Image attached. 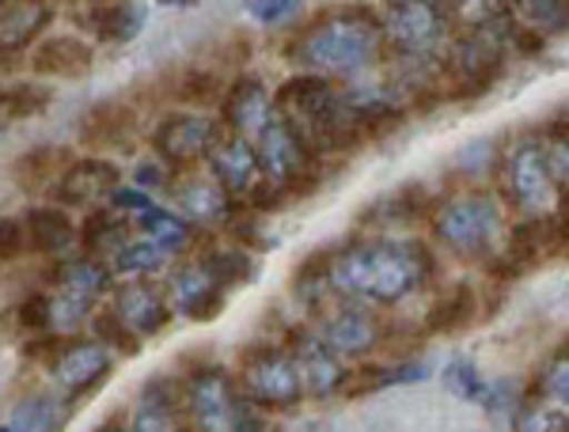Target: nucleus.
Masks as SVG:
<instances>
[{
    "label": "nucleus",
    "mask_w": 569,
    "mask_h": 432,
    "mask_svg": "<svg viewBox=\"0 0 569 432\" xmlns=\"http://www.w3.org/2000/svg\"><path fill=\"white\" fill-rule=\"evenodd\" d=\"M437 262L421 239L369 235L327 254V281L346 303L388 308L426 289Z\"/></svg>",
    "instance_id": "obj_1"
},
{
    "label": "nucleus",
    "mask_w": 569,
    "mask_h": 432,
    "mask_svg": "<svg viewBox=\"0 0 569 432\" xmlns=\"http://www.w3.org/2000/svg\"><path fill=\"white\" fill-rule=\"evenodd\" d=\"M383 53V31L372 12H327L292 42V58L316 77H357Z\"/></svg>",
    "instance_id": "obj_2"
},
{
    "label": "nucleus",
    "mask_w": 569,
    "mask_h": 432,
    "mask_svg": "<svg viewBox=\"0 0 569 432\" xmlns=\"http://www.w3.org/2000/svg\"><path fill=\"white\" fill-rule=\"evenodd\" d=\"M187 413L198 432H270L259 406L240 399L232 375L213 361L187 375Z\"/></svg>",
    "instance_id": "obj_3"
},
{
    "label": "nucleus",
    "mask_w": 569,
    "mask_h": 432,
    "mask_svg": "<svg viewBox=\"0 0 569 432\" xmlns=\"http://www.w3.org/2000/svg\"><path fill=\"white\" fill-rule=\"evenodd\" d=\"M429 224H433L440 243L460 254V259H490L493 243H498L505 228V217L498 198L471 190V194H452L437 201L433 213H429Z\"/></svg>",
    "instance_id": "obj_4"
},
{
    "label": "nucleus",
    "mask_w": 569,
    "mask_h": 432,
    "mask_svg": "<svg viewBox=\"0 0 569 432\" xmlns=\"http://www.w3.org/2000/svg\"><path fill=\"white\" fill-rule=\"evenodd\" d=\"M251 144H254V155H259V171L266 174V182L281 187L292 201L308 198L311 190L323 182V163H319V155L308 149L305 137L292 130L278 110H273V118L262 125Z\"/></svg>",
    "instance_id": "obj_5"
},
{
    "label": "nucleus",
    "mask_w": 569,
    "mask_h": 432,
    "mask_svg": "<svg viewBox=\"0 0 569 432\" xmlns=\"http://www.w3.org/2000/svg\"><path fill=\"white\" fill-rule=\"evenodd\" d=\"M232 383L240 391V399L259 410H289L305 399V383H300L289 349L273 342L240 349Z\"/></svg>",
    "instance_id": "obj_6"
},
{
    "label": "nucleus",
    "mask_w": 569,
    "mask_h": 432,
    "mask_svg": "<svg viewBox=\"0 0 569 432\" xmlns=\"http://www.w3.org/2000/svg\"><path fill=\"white\" fill-rule=\"evenodd\" d=\"M452 8L445 4H391L388 12L380 16V31H383V46L402 53V61H426L437 58L440 46L452 34Z\"/></svg>",
    "instance_id": "obj_7"
},
{
    "label": "nucleus",
    "mask_w": 569,
    "mask_h": 432,
    "mask_svg": "<svg viewBox=\"0 0 569 432\" xmlns=\"http://www.w3.org/2000/svg\"><path fill=\"white\" fill-rule=\"evenodd\" d=\"M228 141V130L220 118L209 114H168L152 130V152L163 168L171 171H194L201 160L209 163L220 144Z\"/></svg>",
    "instance_id": "obj_8"
},
{
    "label": "nucleus",
    "mask_w": 569,
    "mask_h": 432,
    "mask_svg": "<svg viewBox=\"0 0 569 432\" xmlns=\"http://www.w3.org/2000/svg\"><path fill=\"white\" fill-rule=\"evenodd\" d=\"M501 182L512 205H520L528 217H547V209H555L558 198H562V190H558V182H555V171H550L543 141L512 144L501 163Z\"/></svg>",
    "instance_id": "obj_9"
},
{
    "label": "nucleus",
    "mask_w": 569,
    "mask_h": 432,
    "mask_svg": "<svg viewBox=\"0 0 569 432\" xmlns=\"http://www.w3.org/2000/svg\"><path fill=\"white\" fill-rule=\"evenodd\" d=\"M114 372V356L103 349L96 338H80V342H66L58 356L50 361V380L58 388L61 402H80L88 394H96L107 383V375Z\"/></svg>",
    "instance_id": "obj_10"
},
{
    "label": "nucleus",
    "mask_w": 569,
    "mask_h": 432,
    "mask_svg": "<svg viewBox=\"0 0 569 432\" xmlns=\"http://www.w3.org/2000/svg\"><path fill=\"white\" fill-rule=\"evenodd\" d=\"M114 311L126 326L133 330L137 338H152V334H163L171 323V300H168V289H160L152 278H137V281H126L114 289Z\"/></svg>",
    "instance_id": "obj_11"
},
{
    "label": "nucleus",
    "mask_w": 569,
    "mask_h": 432,
    "mask_svg": "<svg viewBox=\"0 0 569 432\" xmlns=\"http://www.w3.org/2000/svg\"><path fill=\"white\" fill-rule=\"evenodd\" d=\"M187 388L168 375H152L137 394L133 432H187Z\"/></svg>",
    "instance_id": "obj_12"
},
{
    "label": "nucleus",
    "mask_w": 569,
    "mask_h": 432,
    "mask_svg": "<svg viewBox=\"0 0 569 432\" xmlns=\"http://www.w3.org/2000/svg\"><path fill=\"white\" fill-rule=\"evenodd\" d=\"M122 187V168L114 160H103V155H84V160H72L69 171L61 174V182L53 187V198L58 205H99V201H110V194Z\"/></svg>",
    "instance_id": "obj_13"
},
{
    "label": "nucleus",
    "mask_w": 569,
    "mask_h": 432,
    "mask_svg": "<svg viewBox=\"0 0 569 432\" xmlns=\"http://www.w3.org/2000/svg\"><path fill=\"white\" fill-rule=\"evenodd\" d=\"M316 338L330 353H369L383 342V326L361 303H342V308L327 311L316 326Z\"/></svg>",
    "instance_id": "obj_14"
},
{
    "label": "nucleus",
    "mask_w": 569,
    "mask_h": 432,
    "mask_svg": "<svg viewBox=\"0 0 569 432\" xmlns=\"http://www.w3.org/2000/svg\"><path fill=\"white\" fill-rule=\"evenodd\" d=\"M284 349H289V356H292V364H297L300 383H305L308 394L342 391L346 372H342V364H338V353H330V349L319 342L316 330H300V326L289 330Z\"/></svg>",
    "instance_id": "obj_15"
},
{
    "label": "nucleus",
    "mask_w": 569,
    "mask_h": 432,
    "mask_svg": "<svg viewBox=\"0 0 569 432\" xmlns=\"http://www.w3.org/2000/svg\"><path fill=\"white\" fill-rule=\"evenodd\" d=\"M96 66V46L80 34H50L39 39L27 53V69L34 77H53V80H80L88 77Z\"/></svg>",
    "instance_id": "obj_16"
},
{
    "label": "nucleus",
    "mask_w": 569,
    "mask_h": 432,
    "mask_svg": "<svg viewBox=\"0 0 569 432\" xmlns=\"http://www.w3.org/2000/svg\"><path fill=\"white\" fill-rule=\"evenodd\" d=\"M273 118V99L259 77H240L236 84H228L224 99H220V122L224 130H232V137H259V130Z\"/></svg>",
    "instance_id": "obj_17"
},
{
    "label": "nucleus",
    "mask_w": 569,
    "mask_h": 432,
    "mask_svg": "<svg viewBox=\"0 0 569 432\" xmlns=\"http://www.w3.org/2000/svg\"><path fill=\"white\" fill-rule=\"evenodd\" d=\"M77 133L91 149L130 152L137 137V107L122 103V99H107V103L88 107L77 122Z\"/></svg>",
    "instance_id": "obj_18"
},
{
    "label": "nucleus",
    "mask_w": 569,
    "mask_h": 432,
    "mask_svg": "<svg viewBox=\"0 0 569 432\" xmlns=\"http://www.w3.org/2000/svg\"><path fill=\"white\" fill-rule=\"evenodd\" d=\"M566 228L558 224L555 217H525L520 224L509 228V243H505V254L520 265V270H531V265L547 262V259H558L566 254Z\"/></svg>",
    "instance_id": "obj_19"
},
{
    "label": "nucleus",
    "mask_w": 569,
    "mask_h": 432,
    "mask_svg": "<svg viewBox=\"0 0 569 432\" xmlns=\"http://www.w3.org/2000/svg\"><path fill=\"white\" fill-rule=\"evenodd\" d=\"M168 300H171V311H179V315L190 319V323H213L220 311H224V292L209 281V273L201 270V262H190L171 273Z\"/></svg>",
    "instance_id": "obj_20"
},
{
    "label": "nucleus",
    "mask_w": 569,
    "mask_h": 432,
    "mask_svg": "<svg viewBox=\"0 0 569 432\" xmlns=\"http://www.w3.org/2000/svg\"><path fill=\"white\" fill-rule=\"evenodd\" d=\"M171 198L176 205L198 224H228V217L236 213V201L217 187L209 174L187 171L179 179H171Z\"/></svg>",
    "instance_id": "obj_21"
},
{
    "label": "nucleus",
    "mask_w": 569,
    "mask_h": 432,
    "mask_svg": "<svg viewBox=\"0 0 569 432\" xmlns=\"http://www.w3.org/2000/svg\"><path fill=\"white\" fill-rule=\"evenodd\" d=\"M96 42L103 46H126L144 31L149 8L144 4H84L72 16Z\"/></svg>",
    "instance_id": "obj_22"
},
{
    "label": "nucleus",
    "mask_w": 569,
    "mask_h": 432,
    "mask_svg": "<svg viewBox=\"0 0 569 432\" xmlns=\"http://www.w3.org/2000/svg\"><path fill=\"white\" fill-rule=\"evenodd\" d=\"M259 155H254V144L243 141V137H228L220 149L209 155V179L224 190L228 198H247L259 182Z\"/></svg>",
    "instance_id": "obj_23"
},
{
    "label": "nucleus",
    "mask_w": 569,
    "mask_h": 432,
    "mask_svg": "<svg viewBox=\"0 0 569 432\" xmlns=\"http://www.w3.org/2000/svg\"><path fill=\"white\" fill-rule=\"evenodd\" d=\"M50 281H53V289L66 292V297L96 303L99 297H107V292L114 289V270L99 259H88V254L84 259H58L50 270Z\"/></svg>",
    "instance_id": "obj_24"
},
{
    "label": "nucleus",
    "mask_w": 569,
    "mask_h": 432,
    "mask_svg": "<svg viewBox=\"0 0 569 432\" xmlns=\"http://www.w3.org/2000/svg\"><path fill=\"white\" fill-rule=\"evenodd\" d=\"M72 152L66 144H39V149L23 152L20 160L12 163V179L23 194H42V190H53L61 182V174L69 171Z\"/></svg>",
    "instance_id": "obj_25"
},
{
    "label": "nucleus",
    "mask_w": 569,
    "mask_h": 432,
    "mask_svg": "<svg viewBox=\"0 0 569 432\" xmlns=\"http://www.w3.org/2000/svg\"><path fill=\"white\" fill-rule=\"evenodd\" d=\"M27 247L34 254H66L77 243V224L61 205H31L23 217Z\"/></svg>",
    "instance_id": "obj_26"
},
{
    "label": "nucleus",
    "mask_w": 569,
    "mask_h": 432,
    "mask_svg": "<svg viewBox=\"0 0 569 432\" xmlns=\"http://www.w3.org/2000/svg\"><path fill=\"white\" fill-rule=\"evenodd\" d=\"M479 319V289L475 284H448L426 311V334H456Z\"/></svg>",
    "instance_id": "obj_27"
},
{
    "label": "nucleus",
    "mask_w": 569,
    "mask_h": 432,
    "mask_svg": "<svg viewBox=\"0 0 569 432\" xmlns=\"http://www.w3.org/2000/svg\"><path fill=\"white\" fill-rule=\"evenodd\" d=\"M429 194L426 187L418 182H407V187L391 190V194L376 198L369 209L361 213V224H372V228H402V224H415V220L429 217Z\"/></svg>",
    "instance_id": "obj_28"
},
{
    "label": "nucleus",
    "mask_w": 569,
    "mask_h": 432,
    "mask_svg": "<svg viewBox=\"0 0 569 432\" xmlns=\"http://www.w3.org/2000/svg\"><path fill=\"white\" fill-rule=\"evenodd\" d=\"M66 425H69V402H61L58 394L34 391L23 402H16L0 432H66Z\"/></svg>",
    "instance_id": "obj_29"
},
{
    "label": "nucleus",
    "mask_w": 569,
    "mask_h": 432,
    "mask_svg": "<svg viewBox=\"0 0 569 432\" xmlns=\"http://www.w3.org/2000/svg\"><path fill=\"white\" fill-rule=\"evenodd\" d=\"M80 247H84L88 259H114L126 243H130V220H126L118 209H91L84 228L77 232Z\"/></svg>",
    "instance_id": "obj_30"
},
{
    "label": "nucleus",
    "mask_w": 569,
    "mask_h": 432,
    "mask_svg": "<svg viewBox=\"0 0 569 432\" xmlns=\"http://www.w3.org/2000/svg\"><path fill=\"white\" fill-rule=\"evenodd\" d=\"M53 103V88L42 80H0V122L39 118Z\"/></svg>",
    "instance_id": "obj_31"
},
{
    "label": "nucleus",
    "mask_w": 569,
    "mask_h": 432,
    "mask_svg": "<svg viewBox=\"0 0 569 432\" xmlns=\"http://www.w3.org/2000/svg\"><path fill=\"white\" fill-rule=\"evenodd\" d=\"M224 91L228 84L217 69H182L179 77L168 80L163 96L182 107H217L220 99H224Z\"/></svg>",
    "instance_id": "obj_32"
},
{
    "label": "nucleus",
    "mask_w": 569,
    "mask_h": 432,
    "mask_svg": "<svg viewBox=\"0 0 569 432\" xmlns=\"http://www.w3.org/2000/svg\"><path fill=\"white\" fill-rule=\"evenodd\" d=\"M429 375V364L421 361H395V364H365L361 372L346 375L342 394H372L383 388H395V383H418Z\"/></svg>",
    "instance_id": "obj_33"
},
{
    "label": "nucleus",
    "mask_w": 569,
    "mask_h": 432,
    "mask_svg": "<svg viewBox=\"0 0 569 432\" xmlns=\"http://www.w3.org/2000/svg\"><path fill=\"white\" fill-rule=\"evenodd\" d=\"M137 224H141L144 239H152V243L163 247L168 254L187 251L190 239H194V228H190L187 220L176 217V213H168V209H160V205L144 209V213L137 217Z\"/></svg>",
    "instance_id": "obj_34"
},
{
    "label": "nucleus",
    "mask_w": 569,
    "mask_h": 432,
    "mask_svg": "<svg viewBox=\"0 0 569 432\" xmlns=\"http://www.w3.org/2000/svg\"><path fill=\"white\" fill-rule=\"evenodd\" d=\"M201 270H206L209 281L228 297L236 284H247L259 273V262L251 259V251H209L206 259H201Z\"/></svg>",
    "instance_id": "obj_35"
},
{
    "label": "nucleus",
    "mask_w": 569,
    "mask_h": 432,
    "mask_svg": "<svg viewBox=\"0 0 569 432\" xmlns=\"http://www.w3.org/2000/svg\"><path fill=\"white\" fill-rule=\"evenodd\" d=\"M168 259L171 254L163 251V247H156L152 239H130V243L114 254V265H110V270L137 281V278H152V273H160L163 265H168Z\"/></svg>",
    "instance_id": "obj_36"
},
{
    "label": "nucleus",
    "mask_w": 569,
    "mask_h": 432,
    "mask_svg": "<svg viewBox=\"0 0 569 432\" xmlns=\"http://www.w3.org/2000/svg\"><path fill=\"white\" fill-rule=\"evenodd\" d=\"M91 338H96L103 349H110V353H122V356L141 353V338H137L114 311H99V315L91 319Z\"/></svg>",
    "instance_id": "obj_37"
},
{
    "label": "nucleus",
    "mask_w": 569,
    "mask_h": 432,
    "mask_svg": "<svg viewBox=\"0 0 569 432\" xmlns=\"http://www.w3.org/2000/svg\"><path fill=\"white\" fill-rule=\"evenodd\" d=\"M445 388L467 402H493V388L479 375L471 361H452L445 368Z\"/></svg>",
    "instance_id": "obj_38"
},
{
    "label": "nucleus",
    "mask_w": 569,
    "mask_h": 432,
    "mask_svg": "<svg viewBox=\"0 0 569 432\" xmlns=\"http://www.w3.org/2000/svg\"><path fill=\"white\" fill-rule=\"evenodd\" d=\"M292 297L300 303H319L323 297H330L327 254H311L305 265H297V273H292Z\"/></svg>",
    "instance_id": "obj_39"
},
{
    "label": "nucleus",
    "mask_w": 569,
    "mask_h": 432,
    "mask_svg": "<svg viewBox=\"0 0 569 432\" xmlns=\"http://www.w3.org/2000/svg\"><path fill=\"white\" fill-rule=\"evenodd\" d=\"M517 12H525L520 23H525L528 31H536L543 42H547V34L569 31V4H543V0H531V4H520Z\"/></svg>",
    "instance_id": "obj_40"
},
{
    "label": "nucleus",
    "mask_w": 569,
    "mask_h": 432,
    "mask_svg": "<svg viewBox=\"0 0 569 432\" xmlns=\"http://www.w3.org/2000/svg\"><path fill=\"white\" fill-rule=\"evenodd\" d=\"M91 315V303L66 297V292H50V334L69 338L72 330H80Z\"/></svg>",
    "instance_id": "obj_41"
},
{
    "label": "nucleus",
    "mask_w": 569,
    "mask_h": 432,
    "mask_svg": "<svg viewBox=\"0 0 569 432\" xmlns=\"http://www.w3.org/2000/svg\"><path fill=\"white\" fill-rule=\"evenodd\" d=\"M543 394H550L555 402H562V406H569V345L562 342L558 345V353L550 356V364L543 368Z\"/></svg>",
    "instance_id": "obj_42"
},
{
    "label": "nucleus",
    "mask_w": 569,
    "mask_h": 432,
    "mask_svg": "<svg viewBox=\"0 0 569 432\" xmlns=\"http://www.w3.org/2000/svg\"><path fill=\"white\" fill-rule=\"evenodd\" d=\"M517 432H569V413L555 406H528L517 418Z\"/></svg>",
    "instance_id": "obj_43"
},
{
    "label": "nucleus",
    "mask_w": 569,
    "mask_h": 432,
    "mask_svg": "<svg viewBox=\"0 0 569 432\" xmlns=\"http://www.w3.org/2000/svg\"><path fill=\"white\" fill-rule=\"evenodd\" d=\"M16 319H20V326L31 330V334H50V292H31V297L16 308Z\"/></svg>",
    "instance_id": "obj_44"
},
{
    "label": "nucleus",
    "mask_w": 569,
    "mask_h": 432,
    "mask_svg": "<svg viewBox=\"0 0 569 432\" xmlns=\"http://www.w3.org/2000/svg\"><path fill=\"white\" fill-rule=\"evenodd\" d=\"M27 251V228L16 217H0V265L16 262Z\"/></svg>",
    "instance_id": "obj_45"
},
{
    "label": "nucleus",
    "mask_w": 569,
    "mask_h": 432,
    "mask_svg": "<svg viewBox=\"0 0 569 432\" xmlns=\"http://www.w3.org/2000/svg\"><path fill=\"white\" fill-rule=\"evenodd\" d=\"M243 8H247V12H251L259 23H284L289 16H297V12H300L297 0H247Z\"/></svg>",
    "instance_id": "obj_46"
},
{
    "label": "nucleus",
    "mask_w": 569,
    "mask_h": 432,
    "mask_svg": "<svg viewBox=\"0 0 569 432\" xmlns=\"http://www.w3.org/2000/svg\"><path fill=\"white\" fill-rule=\"evenodd\" d=\"M137 190H171V174L168 168H163L160 160H144V163H137Z\"/></svg>",
    "instance_id": "obj_47"
},
{
    "label": "nucleus",
    "mask_w": 569,
    "mask_h": 432,
    "mask_svg": "<svg viewBox=\"0 0 569 432\" xmlns=\"http://www.w3.org/2000/svg\"><path fill=\"white\" fill-rule=\"evenodd\" d=\"M99 432H133V429H126V425H122V421H107V425H103V429H99Z\"/></svg>",
    "instance_id": "obj_48"
},
{
    "label": "nucleus",
    "mask_w": 569,
    "mask_h": 432,
    "mask_svg": "<svg viewBox=\"0 0 569 432\" xmlns=\"http://www.w3.org/2000/svg\"><path fill=\"white\" fill-rule=\"evenodd\" d=\"M270 432H273V429H270Z\"/></svg>",
    "instance_id": "obj_49"
}]
</instances>
